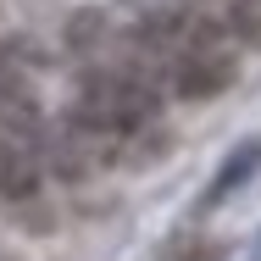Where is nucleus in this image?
Instances as JSON below:
<instances>
[{"label":"nucleus","mask_w":261,"mask_h":261,"mask_svg":"<svg viewBox=\"0 0 261 261\" xmlns=\"http://www.w3.org/2000/svg\"><path fill=\"white\" fill-rule=\"evenodd\" d=\"M39 189V156L0 139V200H34Z\"/></svg>","instance_id":"nucleus-1"},{"label":"nucleus","mask_w":261,"mask_h":261,"mask_svg":"<svg viewBox=\"0 0 261 261\" xmlns=\"http://www.w3.org/2000/svg\"><path fill=\"white\" fill-rule=\"evenodd\" d=\"M256 167H261V134H256V139H245V145L228 156V167L217 172V184H211V195H206V206H222L245 178H256Z\"/></svg>","instance_id":"nucleus-2"},{"label":"nucleus","mask_w":261,"mask_h":261,"mask_svg":"<svg viewBox=\"0 0 261 261\" xmlns=\"http://www.w3.org/2000/svg\"><path fill=\"white\" fill-rule=\"evenodd\" d=\"M245 6H261V0H245Z\"/></svg>","instance_id":"nucleus-3"}]
</instances>
